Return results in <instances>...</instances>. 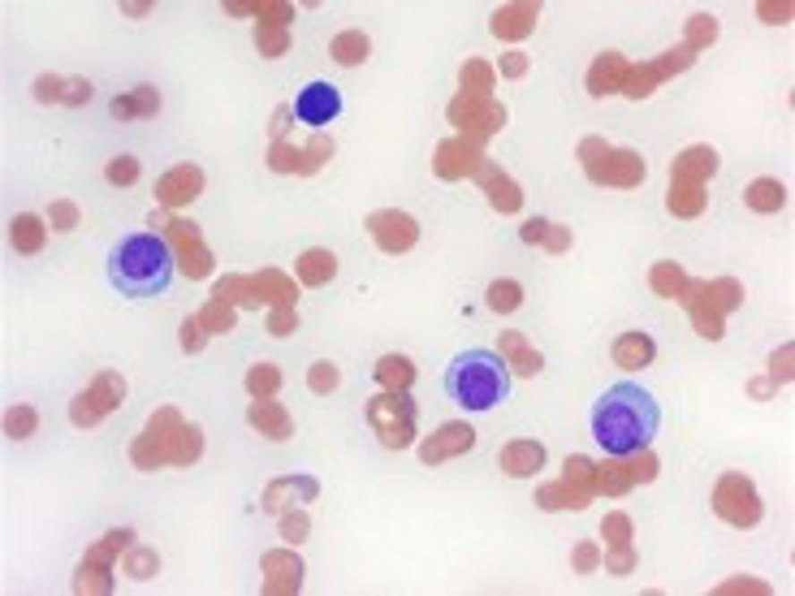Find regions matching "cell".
I'll return each instance as SVG.
<instances>
[{
	"label": "cell",
	"instance_id": "5b68a950",
	"mask_svg": "<svg viewBox=\"0 0 795 596\" xmlns=\"http://www.w3.org/2000/svg\"><path fill=\"white\" fill-rule=\"evenodd\" d=\"M718 515L731 523H739V527H752V523L761 519V501L752 493V484L739 480V475H726L718 489Z\"/></svg>",
	"mask_w": 795,
	"mask_h": 596
},
{
	"label": "cell",
	"instance_id": "d6986e66",
	"mask_svg": "<svg viewBox=\"0 0 795 596\" xmlns=\"http://www.w3.org/2000/svg\"><path fill=\"white\" fill-rule=\"evenodd\" d=\"M519 302H523V290L515 281H493V285H489V307H493V311H515Z\"/></svg>",
	"mask_w": 795,
	"mask_h": 596
},
{
	"label": "cell",
	"instance_id": "7402d4cb",
	"mask_svg": "<svg viewBox=\"0 0 795 596\" xmlns=\"http://www.w3.org/2000/svg\"><path fill=\"white\" fill-rule=\"evenodd\" d=\"M489 191H493V203L501 208V212H515V208H519V191H515L506 177H501V182L493 177V182H489Z\"/></svg>",
	"mask_w": 795,
	"mask_h": 596
},
{
	"label": "cell",
	"instance_id": "44dd1931",
	"mask_svg": "<svg viewBox=\"0 0 795 596\" xmlns=\"http://www.w3.org/2000/svg\"><path fill=\"white\" fill-rule=\"evenodd\" d=\"M134 177H139V160H134V156H117V160L108 165V182H113V186H130Z\"/></svg>",
	"mask_w": 795,
	"mask_h": 596
},
{
	"label": "cell",
	"instance_id": "f546056e",
	"mask_svg": "<svg viewBox=\"0 0 795 596\" xmlns=\"http://www.w3.org/2000/svg\"><path fill=\"white\" fill-rule=\"evenodd\" d=\"M553 501H562V489H549V493H545V510H553ZM567 506H571V510H579V506H584V497L571 493V501H567Z\"/></svg>",
	"mask_w": 795,
	"mask_h": 596
},
{
	"label": "cell",
	"instance_id": "7c38bea8",
	"mask_svg": "<svg viewBox=\"0 0 795 596\" xmlns=\"http://www.w3.org/2000/svg\"><path fill=\"white\" fill-rule=\"evenodd\" d=\"M199 186H203L199 169H177V174H169L160 182V199H165V203H182V199H195Z\"/></svg>",
	"mask_w": 795,
	"mask_h": 596
},
{
	"label": "cell",
	"instance_id": "6da1fadb",
	"mask_svg": "<svg viewBox=\"0 0 795 596\" xmlns=\"http://www.w3.org/2000/svg\"><path fill=\"white\" fill-rule=\"evenodd\" d=\"M657 423H662V406H657V397L648 394L645 385H636V380L610 385V389L593 402V415H588L593 441L605 449L610 458L645 454L648 441L657 437Z\"/></svg>",
	"mask_w": 795,
	"mask_h": 596
},
{
	"label": "cell",
	"instance_id": "e0dca14e",
	"mask_svg": "<svg viewBox=\"0 0 795 596\" xmlns=\"http://www.w3.org/2000/svg\"><path fill=\"white\" fill-rule=\"evenodd\" d=\"M160 108V96L151 87H139L130 99H113V117H134V113H156Z\"/></svg>",
	"mask_w": 795,
	"mask_h": 596
},
{
	"label": "cell",
	"instance_id": "d4e9b609",
	"mask_svg": "<svg viewBox=\"0 0 795 596\" xmlns=\"http://www.w3.org/2000/svg\"><path fill=\"white\" fill-rule=\"evenodd\" d=\"M653 285H657V290H662V294H674V290H679V285H683V273H679V268H674V264H662V268H657V273H653Z\"/></svg>",
	"mask_w": 795,
	"mask_h": 596
},
{
	"label": "cell",
	"instance_id": "ba28073f",
	"mask_svg": "<svg viewBox=\"0 0 795 596\" xmlns=\"http://www.w3.org/2000/svg\"><path fill=\"white\" fill-rule=\"evenodd\" d=\"M475 446V432L467 423H441V432H437V441H428L420 449V458L432 467V463H441L449 454H458V449H472Z\"/></svg>",
	"mask_w": 795,
	"mask_h": 596
},
{
	"label": "cell",
	"instance_id": "2e32d148",
	"mask_svg": "<svg viewBox=\"0 0 795 596\" xmlns=\"http://www.w3.org/2000/svg\"><path fill=\"white\" fill-rule=\"evenodd\" d=\"M376 380H385V385H398V389H406V385L415 380V368H411V359H402V354H385V359L376 363Z\"/></svg>",
	"mask_w": 795,
	"mask_h": 596
},
{
	"label": "cell",
	"instance_id": "ffe728a7",
	"mask_svg": "<svg viewBox=\"0 0 795 596\" xmlns=\"http://www.w3.org/2000/svg\"><path fill=\"white\" fill-rule=\"evenodd\" d=\"M35 411L30 406H18V411H9V420H4V432L13 437V441H22V437H30L35 432Z\"/></svg>",
	"mask_w": 795,
	"mask_h": 596
},
{
	"label": "cell",
	"instance_id": "3957f363",
	"mask_svg": "<svg viewBox=\"0 0 795 596\" xmlns=\"http://www.w3.org/2000/svg\"><path fill=\"white\" fill-rule=\"evenodd\" d=\"M446 394L463 411H493L497 402L510 397V363L497 350H463L446 368Z\"/></svg>",
	"mask_w": 795,
	"mask_h": 596
},
{
	"label": "cell",
	"instance_id": "f1b7e54d",
	"mask_svg": "<svg viewBox=\"0 0 795 596\" xmlns=\"http://www.w3.org/2000/svg\"><path fill=\"white\" fill-rule=\"evenodd\" d=\"M523 70H527V61H523V52H506V61H501V74L519 78Z\"/></svg>",
	"mask_w": 795,
	"mask_h": 596
},
{
	"label": "cell",
	"instance_id": "ac0fdd59",
	"mask_svg": "<svg viewBox=\"0 0 795 596\" xmlns=\"http://www.w3.org/2000/svg\"><path fill=\"white\" fill-rule=\"evenodd\" d=\"M333 56H338L342 65H359V61L368 56V39L355 35V30H350V35H338V39H333Z\"/></svg>",
	"mask_w": 795,
	"mask_h": 596
},
{
	"label": "cell",
	"instance_id": "9a60e30c",
	"mask_svg": "<svg viewBox=\"0 0 795 596\" xmlns=\"http://www.w3.org/2000/svg\"><path fill=\"white\" fill-rule=\"evenodd\" d=\"M333 273H338L333 251H307V255H303V264H298V277H303L307 285H321V281H329Z\"/></svg>",
	"mask_w": 795,
	"mask_h": 596
},
{
	"label": "cell",
	"instance_id": "8992f818",
	"mask_svg": "<svg viewBox=\"0 0 795 596\" xmlns=\"http://www.w3.org/2000/svg\"><path fill=\"white\" fill-rule=\"evenodd\" d=\"M497 463H501L506 475L527 480V475H536L545 467V446H541V441H510V446L497 454Z\"/></svg>",
	"mask_w": 795,
	"mask_h": 596
},
{
	"label": "cell",
	"instance_id": "9c48e42d",
	"mask_svg": "<svg viewBox=\"0 0 795 596\" xmlns=\"http://www.w3.org/2000/svg\"><path fill=\"white\" fill-rule=\"evenodd\" d=\"M653 354H657V346H653L648 333H622L619 342H614V363L619 368H645Z\"/></svg>",
	"mask_w": 795,
	"mask_h": 596
},
{
	"label": "cell",
	"instance_id": "83f0119b",
	"mask_svg": "<svg viewBox=\"0 0 795 596\" xmlns=\"http://www.w3.org/2000/svg\"><path fill=\"white\" fill-rule=\"evenodd\" d=\"M74 221H78L74 203H56V208H52V225H56L61 234H65V229H74Z\"/></svg>",
	"mask_w": 795,
	"mask_h": 596
},
{
	"label": "cell",
	"instance_id": "30bf717a",
	"mask_svg": "<svg viewBox=\"0 0 795 596\" xmlns=\"http://www.w3.org/2000/svg\"><path fill=\"white\" fill-rule=\"evenodd\" d=\"M744 199L752 212H778V208L787 203V191H782V182H774V177H757V182L748 186Z\"/></svg>",
	"mask_w": 795,
	"mask_h": 596
},
{
	"label": "cell",
	"instance_id": "5bb4252c",
	"mask_svg": "<svg viewBox=\"0 0 795 596\" xmlns=\"http://www.w3.org/2000/svg\"><path fill=\"white\" fill-rule=\"evenodd\" d=\"M501 350H506V354L515 359L510 368H515V372H519V376H536V372H541V368H545V359H541V354H532V350L523 346V337H519V333H506V337H501ZM506 354H501V359H506Z\"/></svg>",
	"mask_w": 795,
	"mask_h": 596
},
{
	"label": "cell",
	"instance_id": "4dcf8cb0",
	"mask_svg": "<svg viewBox=\"0 0 795 596\" xmlns=\"http://www.w3.org/2000/svg\"><path fill=\"white\" fill-rule=\"evenodd\" d=\"M303 532H307V519H286L281 523V536H286V541H298Z\"/></svg>",
	"mask_w": 795,
	"mask_h": 596
},
{
	"label": "cell",
	"instance_id": "603a6c76",
	"mask_svg": "<svg viewBox=\"0 0 795 596\" xmlns=\"http://www.w3.org/2000/svg\"><path fill=\"white\" fill-rule=\"evenodd\" d=\"M338 380H342V376H338V363H316V368H312V389H316V394L338 389Z\"/></svg>",
	"mask_w": 795,
	"mask_h": 596
},
{
	"label": "cell",
	"instance_id": "4316f807",
	"mask_svg": "<svg viewBox=\"0 0 795 596\" xmlns=\"http://www.w3.org/2000/svg\"><path fill=\"white\" fill-rule=\"evenodd\" d=\"M596 566H601V549H596L593 541H588V545H579V549H575V571H579V575H588V571H596Z\"/></svg>",
	"mask_w": 795,
	"mask_h": 596
},
{
	"label": "cell",
	"instance_id": "8fae6325",
	"mask_svg": "<svg viewBox=\"0 0 795 596\" xmlns=\"http://www.w3.org/2000/svg\"><path fill=\"white\" fill-rule=\"evenodd\" d=\"M9 238H13V247L22 251V255H35V251L44 247V225L35 212H22V217H13L9 225Z\"/></svg>",
	"mask_w": 795,
	"mask_h": 596
},
{
	"label": "cell",
	"instance_id": "cb8c5ba5",
	"mask_svg": "<svg viewBox=\"0 0 795 596\" xmlns=\"http://www.w3.org/2000/svg\"><path fill=\"white\" fill-rule=\"evenodd\" d=\"M247 389H251V394H260V389L269 394V389H277L273 363H255V368H251V376H247Z\"/></svg>",
	"mask_w": 795,
	"mask_h": 596
},
{
	"label": "cell",
	"instance_id": "52a82bcc",
	"mask_svg": "<svg viewBox=\"0 0 795 596\" xmlns=\"http://www.w3.org/2000/svg\"><path fill=\"white\" fill-rule=\"evenodd\" d=\"M372 234H376V243H380L385 251H406L415 238H420L415 221H411V217H402V212H376V217H372Z\"/></svg>",
	"mask_w": 795,
	"mask_h": 596
},
{
	"label": "cell",
	"instance_id": "484cf974",
	"mask_svg": "<svg viewBox=\"0 0 795 596\" xmlns=\"http://www.w3.org/2000/svg\"><path fill=\"white\" fill-rule=\"evenodd\" d=\"M156 566H160V562H156V553H148V549H139V553H134V558L125 562V571L134 575V579H148V575L156 571Z\"/></svg>",
	"mask_w": 795,
	"mask_h": 596
},
{
	"label": "cell",
	"instance_id": "277c9868",
	"mask_svg": "<svg viewBox=\"0 0 795 596\" xmlns=\"http://www.w3.org/2000/svg\"><path fill=\"white\" fill-rule=\"evenodd\" d=\"M338 113H342V91L333 82H307L295 96V117L303 125H312V130L338 122Z\"/></svg>",
	"mask_w": 795,
	"mask_h": 596
},
{
	"label": "cell",
	"instance_id": "4fadbf2b",
	"mask_svg": "<svg viewBox=\"0 0 795 596\" xmlns=\"http://www.w3.org/2000/svg\"><path fill=\"white\" fill-rule=\"evenodd\" d=\"M251 423L264 428L273 441H286V437H290V420H286V411L273 406V402H255V406H251Z\"/></svg>",
	"mask_w": 795,
	"mask_h": 596
},
{
	"label": "cell",
	"instance_id": "7a4b0ae2",
	"mask_svg": "<svg viewBox=\"0 0 795 596\" xmlns=\"http://www.w3.org/2000/svg\"><path fill=\"white\" fill-rule=\"evenodd\" d=\"M108 281L125 298H156L174 285V255L160 234H130L108 255Z\"/></svg>",
	"mask_w": 795,
	"mask_h": 596
}]
</instances>
